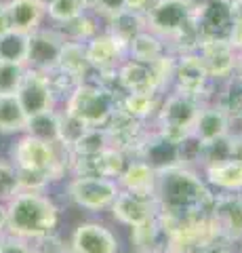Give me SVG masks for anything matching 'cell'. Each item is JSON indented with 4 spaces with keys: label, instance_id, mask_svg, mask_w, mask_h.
Listing matches in <instances>:
<instances>
[{
    "label": "cell",
    "instance_id": "30",
    "mask_svg": "<svg viewBox=\"0 0 242 253\" xmlns=\"http://www.w3.org/2000/svg\"><path fill=\"white\" fill-rule=\"evenodd\" d=\"M28 125V114L17 95H0V135H21Z\"/></svg>",
    "mask_w": 242,
    "mask_h": 253
},
{
    "label": "cell",
    "instance_id": "17",
    "mask_svg": "<svg viewBox=\"0 0 242 253\" xmlns=\"http://www.w3.org/2000/svg\"><path fill=\"white\" fill-rule=\"evenodd\" d=\"M84 49H87V57L93 68V74L112 72V70H116L129 57V53H127L129 46L120 42L116 36H112L107 30H101L97 36H93L84 44Z\"/></svg>",
    "mask_w": 242,
    "mask_h": 253
},
{
    "label": "cell",
    "instance_id": "21",
    "mask_svg": "<svg viewBox=\"0 0 242 253\" xmlns=\"http://www.w3.org/2000/svg\"><path fill=\"white\" fill-rule=\"evenodd\" d=\"M118 181L120 190H127L133 194H141V196H154L156 199V184H158V171L150 167L143 158L131 156L127 167L122 169Z\"/></svg>",
    "mask_w": 242,
    "mask_h": 253
},
{
    "label": "cell",
    "instance_id": "50",
    "mask_svg": "<svg viewBox=\"0 0 242 253\" xmlns=\"http://www.w3.org/2000/svg\"><path fill=\"white\" fill-rule=\"evenodd\" d=\"M0 6H2V0H0Z\"/></svg>",
    "mask_w": 242,
    "mask_h": 253
},
{
    "label": "cell",
    "instance_id": "35",
    "mask_svg": "<svg viewBox=\"0 0 242 253\" xmlns=\"http://www.w3.org/2000/svg\"><path fill=\"white\" fill-rule=\"evenodd\" d=\"M28 57V34H21L17 30H11L9 34L0 36V61L23 63Z\"/></svg>",
    "mask_w": 242,
    "mask_h": 253
},
{
    "label": "cell",
    "instance_id": "10",
    "mask_svg": "<svg viewBox=\"0 0 242 253\" xmlns=\"http://www.w3.org/2000/svg\"><path fill=\"white\" fill-rule=\"evenodd\" d=\"M69 253H120V239L110 226L97 219L76 224L68 241Z\"/></svg>",
    "mask_w": 242,
    "mask_h": 253
},
{
    "label": "cell",
    "instance_id": "48",
    "mask_svg": "<svg viewBox=\"0 0 242 253\" xmlns=\"http://www.w3.org/2000/svg\"><path fill=\"white\" fill-rule=\"evenodd\" d=\"M2 209H4V201H2V199H0V211H2Z\"/></svg>",
    "mask_w": 242,
    "mask_h": 253
},
{
    "label": "cell",
    "instance_id": "51",
    "mask_svg": "<svg viewBox=\"0 0 242 253\" xmlns=\"http://www.w3.org/2000/svg\"><path fill=\"white\" fill-rule=\"evenodd\" d=\"M238 253H242V247H240V251H238Z\"/></svg>",
    "mask_w": 242,
    "mask_h": 253
},
{
    "label": "cell",
    "instance_id": "5",
    "mask_svg": "<svg viewBox=\"0 0 242 253\" xmlns=\"http://www.w3.org/2000/svg\"><path fill=\"white\" fill-rule=\"evenodd\" d=\"M200 108H202V101L198 97L181 93L177 89H169L162 95L158 114H156L152 125L162 135L179 141L192 133Z\"/></svg>",
    "mask_w": 242,
    "mask_h": 253
},
{
    "label": "cell",
    "instance_id": "6",
    "mask_svg": "<svg viewBox=\"0 0 242 253\" xmlns=\"http://www.w3.org/2000/svg\"><path fill=\"white\" fill-rule=\"evenodd\" d=\"M120 192L116 179L110 177H91V175H68L66 196L74 207L87 213H104L110 211L112 203Z\"/></svg>",
    "mask_w": 242,
    "mask_h": 253
},
{
    "label": "cell",
    "instance_id": "47",
    "mask_svg": "<svg viewBox=\"0 0 242 253\" xmlns=\"http://www.w3.org/2000/svg\"><path fill=\"white\" fill-rule=\"evenodd\" d=\"M36 2H38V4H42V6H44V9H46V6H49V4L53 2V0H36Z\"/></svg>",
    "mask_w": 242,
    "mask_h": 253
},
{
    "label": "cell",
    "instance_id": "22",
    "mask_svg": "<svg viewBox=\"0 0 242 253\" xmlns=\"http://www.w3.org/2000/svg\"><path fill=\"white\" fill-rule=\"evenodd\" d=\"M192 133L202 144H208V141H215V139L225 137L228 133H232V121L217 101H207V104H202V108H200Z\"/></svg>",
    "mask_w": 242,
    "mask_h": 253
},
{
    "label": "cell",
    "instance_id": "11",
    "mask_svg": "<svg viewBox=\"0 0 242 253\" xmlns=\"http://www.w3.org/2000/svg\"><path fill=\"white\" fill-rule=\"evenodd\" d=\"M15 95H17L19 104H21L23 110H26L28 116H34V114L49 112V110L59 108V99H57L55 91H53L49 72H40V70L28 68L19 91Z\"/></svg>",
    "mask_w": 242,
    "mask_h": 253
},
{
    "label": "cell",
    "instance_id": "37",
    "mask_svg": "<svg viewBox=\"0 0 242 253\" xmlns=\"http://www.w3.org/2000/svg\"><path fill=\"white\" fill-rule=\"evenodd\" d=\"M28 66L23 63L0 61V95H15L23 83Z\"/></svg>",
    "mask_w": 242,
    "mask_h": 253
},
{
    "label": "cell",
    "instance_id": "13",
    "mask_svg": "<svg viewBox=\"0 0 242 253\" xmlns=\"http://www.w3.org/2000/svg\"><path fill=\"white\" fill-rule=\"evenodd\" d=\"M208 215L223 241L242 243V192H215Z\"/></svg>",
    "mask_w": 242,
    "mask_h": 253
},
{
    "label": "cell",
    "instance_id": "25",
    "mask_svg": "<svg viewBox=\"0 0 242 253\" xmlns=\"http://www.w3.org/2000/svg\"><path fill=\"white\" fill-rule=\"evenodd\" d=\"M160 93H122L118 97V110L141 123H154L160 108Z\"/></svg>",
    "mask_w": 242,
    "mask_h": 253
},
{
    "label": "cell",
    "instance_id": "43",
    "mask_svg": "<svg viewBox=\"0 0 242 253\" xmlns=\"http://www.w3.org/2000/svg\"><path fill=\"white\" fill-rule=\"evenodd\" d=\"M154 0H124V9L135 11V13H145L152 6Z\"/></svg>",
    "mask_w": 242,
    "mask_h": 253
},
{
    "label": "cell",
    "instance_id": "49",
    "mask_svg": "<svg viewBox=\"0 0 242 253\" xmlns=\"http://www.w3.org/2000/svg\"><path fill=\"white\" fill-rule=\"evenodd\" d=\"M167 253H179V251H167Z\"/></svg>",
    "mask_w": 242,
    "mask_h": 253
},
{
    "label": "cell",
    "instance_id": "9",
    "mask_svg": "<svg viewBox=\"0 0 242 253\" xmlns=\"http://www.w3.org/2000/svg\"><path fill=\"white\" fill-rule=\"evenodd\" d=\"M194 23L202 41H230L234 28L230 0H194Z\"/></svg>",
    "mask_w": 242,
    "mask_h": 253
},
{
    "label": "cell",
    "instance_id": "15",
    "mask_svg": "<svg viewBox=\"0 0 242 253\" xmlns=\"http://www.w3.org/2000/svg\"><path fill=\"white\" fill-rule=\"evenodd\" d=\"M129 154L118 148H107L104 152L91 156H72L69 175H91V177H110L118 179L122 169L129 163Z\"/></svg>",
    "mask_w": 242,
    "mask_h": 253
},
{
    "label": "cell",
    "instance_id": "34",
    "mask_svg": "<svg viewBox=\"0 0 242 253\" xmlns=\"http://www.w3.org/2000/svg\"><path fill=\"white\" fill-rule=\"evenodd\" d=\"M89 9V0H53L46 6V21L51 26H64L76 17L84 15Z\"/></svg>",
    "mask_w": 242,
    "mask_h": 253
},
{
    "label": "cell",
    "instance_id": "42",
    "mask_svg": "<svg viewBox=\"0 0 242 253\" xmlns=\"http://www.w3.org/2000/svg\"><path fill=\"white\" fill-rule=\"evenodd\" d=\"M200 253H234V245L228 241H215L208 247H205Z\"/></svg>",
    "mask_w": 242,
    "mask_h": 253
},
{
    "label": "cell",
    "instance_id": "16",
    "mask_svg": "<svg viewBox=\"0 0 242 253\" xmlns=\"http://www.w3.org/2000/svg\"><path fill=\"white\" fill-rule=\"evenodd\" d=\"M198 55L202 57L210 83L221 84L228 78L236 76L238 51L230 44V41H202L198 46Z\"/></svg>",
    "mask_w": 242,
    "mask_h": 253
},
{
    "label": "cell",
    "instance_id": "4",
    "mask_svg": "<svg viewBox=\"0 0 242 253\" xmlns=\"http://www.w3.org/2000/svg\"><path fill=\"white\" fill-rule=\"evenodd\" d=\"M118 97L120 95L91 76L61 101V110L80 118L87 126H105L118 110Z\"/></svg>",
    "mask_w": 242,
    "mask_h": 253
},
{
    "label": "cell",
    "instance_id": "28",
    "mask_svg": "<svg viewBox=\"0 0 242 253\" xmlns=\"http://www.w3.org/2000/svg\"><path fill=\"white\" fill-rule=\"evenodd\" d=\"M213 101H217L225 110V114L230 116L232 131H234V125H242V78L238 74L228 78L221 84H217Z\"/></svg>",
    "mask_w": 242,
    "mask_h": 253
},
{
    "label": "cell",
    "instance_id": "14",
    "mask_svg": "<svg viewBox=\"0 0 242 253\" xmlns=\"http://www.w3.org/2000/svg\"><path fill=\"white\" fill-rule=\"evenodd\" d=\"M158 203L154 196H141V194H133L127 190H120L116 201L110 207V215L118 226L122 228H139L150 224L152 219L158 217Z\"/></svg>",
    "mask_w": 242,
    "mask_h": 253
},
{
    "label": "cell",
    "instance_id": "36",
    "mask_svg": "<svg viewBox=\"0 0 242 253\" xmlns=\"http://www.w3.org/2000/svg\"><path fill=\"white\" fill-rule=\"evenodd\" d=\"M89 126L84 125L80 118H76L72 114L64 112V110L59 108V144L64 148H72L78 139L84 135V131H87Z\"/></svg>",
    "mask_w": 242,
    "mask_h": 253
},
{
    "label": "cell",
    "instance_id": "46",
    "mask_svg": "<svg viewBox=\"0 0 242 253\" xmlns=\"http://www.w3.org/2000/svg\"><path fill=\"white\" fill-rule=\"evenodd\" d=\"M236 74L242 78V51H238V68H236Z\"/></svg>",
    "mask_w": 242,
    "mask_h": 253
},
{
    "label": "cell",
    "instance_id": "26",
    "mask_svg": "<svg viewBox=\"0 0 242 253\" xmlns=\"http://www.w3.org/2000/svg\"><path fill=\"white\" fill-rule=\"evenodd\" d=\"M129 57L131 59H137V61H143V63H154L156 59H160L165 53H169V46L167 41L158 34H154L152 30H143L133 38L129 42Z\"/></svg>",
    "mask_w": 242,
    "mask_h": 253
},
{
    "label": "cell",
    "instance_id": "45",
    "mask_svg": "<svg viewBox=\"0 0 242 253\" xmlns=\"http://www.w3.org/2000/svg\"><path fill=\"white\" fill-rule=\"evenodd\" d=\"M13 28H11V21H9V17H6V13H4V9L0 6V36H4V34H9Z\"/></svg>",
    "mask_w": 242,
    "mask_h": 253
},
{
    "label": "cell",
    "instance_id": "23",
    "mask_svg": "<svg viewBox=\"0 0 242 253\" xmlns=\"http://www.w3.org/2000/svg\"><path fill=\"white\" fill-rule=\"evenodd\" d=\"M2 9L11 21V28L21 34H32L46 21V9L36 0H2Z\"/></svg>",
    "mask_w": 242,
    "mask_h": 253
},
{
    "label": "cell",
    "instance_id": "39",
    "mask_svg": "<svg viewBox=\"0 0 242 253\" xmlns=\"http://www.w3.org/2000/svg\"><path fill=\"white\" fill-rule=\"evenodd\" d=\"M0 253H38V249L32 241H26L4 232L0 236Z\"/></svg>",
    "mask_w": 242,
    "mask_h": 253
},
{
    "label": "cell",
    "instance_id": "41",
    "mask_svg": "<svg viewBox=\"0 0 242 253\" xmlns=\"http://www.w3.org/2000/svg\"><path fill=\"white\" fill-rule=\"evenodd\" d=\"M230 158L242 163V131L230 133Z\"/></svg>",
    "mask_w": 242,
    "mask_h": 253
},
{
    "label": "cell",
    "instance_id": "7",
    "mask_svg": "<svg viewBox=\"0 0 242 253\" xmlns=\"http://www.w3.org/2000/svg\"><path fill=\"white\" fill-rule=\"evenodd\" d=\"M143 17L145 28L169 42L194 23V0H154Z\"/></svg>",
    "mask_w": 242,
    "mask_h": 253
},
{
    "label": "cell",
    "instance_id": "3",
    "mask_svg": "<svg viewBox=\"0 0 242 253\" xmlns=\"http://www.w3.org/2000/svg\"><path fill=\"white\" fill-rule=\"evenodd\" d=\"M9 161L17 167V171H34L42 173L53 184L69 175L72 167V154L61 144L36 139L28 133H21L11 144Z\"/></svg>",
    "mask_w": 242,
    "mask_h": 253
},
{
    "label": "cell",
    "instance_id": "31",
    "mask_svg": "<svg viewBox=\"0 0 242 253\" xmlns=\"http://www.w3.org/2000/svg\"><path fill=\"white\" fill-rule=\"evenodd\" d=\"M55 28L64 34L66 41L87 44L93 36H97L99 32L104 30V21H101L95 13L87 11L84 15H80V17L68 21V23H64V26H55Z\"/></svg>",
    "mask_w": 242,
    "mask_h": 253
},
{
    "label": "cell",
    "instance_id": "40",
    "mask_svg": "<svg viewBox=\"0 0 242 253\" xmlns=\"http://www.w3.org/2000/svg\"><path fill=\"white\" fill-rule=\"evenodd\" d=\"M91 13H95L101 21L110 19L112 15L124 9V0H89Z\"/></svg>",
    "mask_w": 242,
    "mask_h": 253
},
{
    "label": "cell",
    "instance_id": "38",
    "mask_svg": "<svg viewBox=\"0 0 242 253\" xmlns=\"http://www.w3.org/2000/svg\"><path fill=\"white\" fill-rule=\"evenodd\" d=\"M19 175L9 158H0V199L4 203L19 192Z\"/></svg>",
    "mask_w": 242,
    "mask_h": 253
},
{
    "label": "cell",
    "instance_id": "24",
    "mask_svg": "<svg viewBox=\"0 0 242 253\" xmlns=\"http://www.w3.org/2000/svg\"><path fill=\"white\" fill-rule=\"evenodd\" d=\"M213 192H242V163L238 161H221L208 163L198 169Z\"/></svg>",
    "mask_w": 242,
    "mask_h": 253
},
{
    "label": "cell",
    "instance_id": "2",
    "mask_svg": "<svg viewBox=\"0 0 242 253\" xmlns=\"http://www.w3.org/2000/svg\"><path fill=\"white\" fill-rule=\"evenodd\" d=\"M6 232L26 241H42L57 234L61 209L53 196L36 190H19L4 203Z\"/></svg>",
    "mask_w": 242,
    "mask_h": 253
},
{
    "label": "cell",
    "instance_id": "27",
    "mask_svg": "<svg viewBox=\"0 0 242 253\" xmlns=\"http://www.w3.org/2000/svg\"><path fill=\"white\" fill-rule=\"evenodd\" d=\"M104 30H107L112 36H116L120 42H124L129 46V42L133 38H135L139 32L145 30V17H143V13L122 9L116 15H112L110 19L104 21Z\"/></svg>",
    "mask_w": 242,
    "mask_h": 253
},
{
    "label": "cell",
    "instance_id": "18",
    "mask_svg": "<svg viewBox=\"0 0 242 253\" xmlns=\"http://www.w3.org/2000/svg\"><path fill=\"white\" fill-rule=\"evenodd\" d=\"M135 156L143 158L156 171H165V169L181 165V158H179V141L162 135L160 131L154 129V125H152V129L147 131V135L143 137L141 146L137 148Z\"/></svg>",
    "mask_w": 242,
    "mask_h": 253
},
{
    "label": "cell",
    "instance_id": "33",
    "mask_svg": "<svg viewBox=\"0 0 242 253\" xmlns=\"http://www.w3.org/2000/svg\"><path fill=\"white\" fill-rule=\"evenodd\" d=\"M112 146H114L112 137L105 126H89V129L84 131V135L69 148V154L72 156H91V154L104 152V150L112 148Z\"/></svg>",
    "mask_w": 242,
    "mask_h": 253
},
{
    "label": "cell",
    "instance_id": "44",
    "mask_svg": "<svg viewBox=\"0 0 242 253\" xmlns=\"http://www.w3.org/2000/svg\"><path fill=\"white\" fill-rule=\"evenodd\" d=\"M230 44L236 51H242V21H234V28L230 34Z\"/></svg>",
    "mask_w": 242,
    "mask_h": 253
},
{
    "label": "cell",
    "instance_id": "8",
    "mask_svg": "<svg viewBox=\"0 0 242 253\" xmlns=\"http://www.w3.org/2000/svg\"><path fill=\"white\" fill-rule=\"evenodd\" d=\"M171 89L194 95V97H198L202 104L215 99L217 84L210 83L207 68H205V63H202V57L198 55V51L175 55V72H173Z\"/></svg>",
    "mask_w": 242,
    "mask_h": 253
},
{
    "label": "cell",
    "instance_id": "1",
    "mask_svg": "<svg viewBox=\"0 0 242 253\" xmlns=\"http://www.w3.org/2000/svg\"><path fill=\"white\" fill-rule=\"evenodd\" d=\"M215 192L208 188L205 177L194 167H171L158 171L156 203L160 215L171 219H183L208 213Z\"/></svg>",
    "mask_w": 242,
    "mask_h": 253
},
{
    "label": "cell",
    "instance_id": "19",
    "mask_svg": "<svg viewBox=\"0 0 242 253\" xmlns=\"http://www.w3.org/2000/svg\"><path fill=\"white\" fill-rule=\"evenodd\" d=\"M116 76H118V84L122 93H160L165 95V89L158 81V74L152 63H143L137 59L127 57L118 70H116Z\"/></svg>",
    "mask_w": 242,
    "mask_h": 253
},
{
    "label": "cell",
    "instance_id": "12",
    "mask_svg": "<svg viewBox=\"0 0 242 253\" xmlns=\"http://www.w3.org/2000/svg\"><path fill=\"white\" fill-rule=\"evenodd\" d=\"M66 44L64 34L55 26H42L28 34V57L26 66L40 72H51L57 68L61 49Z\"/></svg>",
    "mask_w": 242,
    "mask_h": 253
},
{
    "label": "cell",
    "instance_id": "32",
    "mask_svg": "<svg viewBox=\"0 0 242 253\" xmlns=\"http://www.w3.org/2000/svg\"><path fill=\"white\" fill-rule=\"evenodd\" d=\"M23 133L36 139L49 141V144H59V108L28 116V125Z\"/></svg>",
    "mask_w": 242,
    "mask_h": 253
},
{
    "label": "cell",
    "instance_id": "20",
    "mask_svg": "<svg viewBox=\"0 0 242 253\" xmlns=\"http://www.w3.org/2000/svg\"><path fill=\"white\" fill-rule=\"evenodd\" d=\"M105 129L110 133L114 148L127 152L129 156H135L137 148L141 146L143 137L147 135V131L152 129V123H141L137 118L124 114L122 110H116L110 123L105 125Z\"/></svg>",
    "mask_w": 242,
    "mask_h": 253
},
{
    "label": "cell",
    "instance_id": "29",
    "mask_svg": "<svg viewBox=\"0 0 242 253\" xmlns=\"http://www.w3.org/2000/svg\"><path fill=\"white\" fill-rule=\"evenodd\" d=\"M57 68L64 70V72H68V74H72L80 83L91 78V74H93V68H91L89 57H87V49H84L82 42L66 41L64 49H61V55H59Z\"/></svg>",
    "mask_w": 242,
    "mask_h": 253
}]
</instances>
